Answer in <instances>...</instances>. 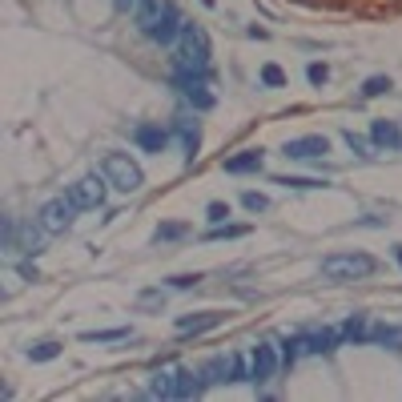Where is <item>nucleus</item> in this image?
Masks as SVG:
<instances>
[{
    "instance_id": "c85d7f7f",
    "label": "nucleus",
    "mask_w": 402,
    "mask_h": 402,
    "mask_svg": "<svg viewBox=\"0 0 402 402\" xmlns=\"http://www.w3.org/2000/svg\"><path fill=\"white\" fill-rule=\"evenodd\" d=\"M173 286L177 289H189V286H197V278H173Z\"/></svg>"
},
{
    "instance_id": "1a4fd4ad",
    "label": "nucleus",
    "mask_w": 402,
    "mask_h": 402,
    "mask_svg": "<svg viewBox=\"0 0 402 402\" xmlns=\"http://www.w3.org/2000/svg\"><path fill=\"white\" fill-rule=\"evenodd\" d=\"M286 157H298V161H310V157H322V153H330V141L326 137H294V141H286V149H282Z\"/></svg>"
},
{
    "instance_id": "f257e3e1",
    "label": "nucleus",
    "mask_w": 402,
    "mask_h": 402,
    "mask_svg": "<svg viewBox=\"0 0 402 402\" xmlns=\"http://www.w3.org/2000/svg\"><path fill=\"white\" fill-rule=\"evenodd\" d=\"M173 64H177L181 77H206L209 73V41L197 24H185V32L177 36Z\"/></svg>"
},
{
    "instance_id": "cd10ccee",
    "label": "nucleus",
    "mask_w": 402,
    "mask_h": 402,
    "mask_svg": "<svg viewBox=\"0 0 402 402\" xmlns=\"http://www.w3.org/2000/svg\"><path fill=\"white\" fill-rule=\"evenodd\" d=\"M346 145H350L354 153H362V157H366V141H362V137H354V133H346Z\"/></svg>"
},
{
    "instance_id": "7ed1b4c3",
    "label": "nucleus",
    "mask_w": 402,
    "mask_h": 402,
    "mask_svg": "<svg viewBox=\"0 0 402 402\" xmlns=\"http://www.w3.org/2000/svg\"><path fill=\"white\" fill-rule=\"evenodd\" d=\"M101 173H105V181H109L113 189H121V193H137L141 189V165L129 157V153H105V161H101Z\"/></svg>"
},
{
    "instance_id": "20e7f679",
    "label": "nucleus",
    "mask_w": 402,
    "mask_h": 402,
    "mask_svg": "<svg viewBox=\"0 0 402 402\" xmlns=\"http://www.w3.org/2000/svg\"><path fill=\"white\" fill-rule=\"evenodd\" d=\"M73 209H77V206H73L69 197H52V201H45L41 213H36L41 234H48V238H52V234H64V229L73 225Z\"/></svg>"
},
{
    "instance_id": "a878e982",
    "label": "nucleus",
    "mask_w": 402,
    "mask_h": 402,
    "mask_svg": "<svg viewBox=\"0 0 402 402\" xmlns=\"http://www.w3.org/2000/svg\"><path fill=\"white\" fill-rule=\"evenodd\" d=\"M306 77L314 80V85H326V77H330V69H326V64H310V69H306Z\"/></svg>"
},
{
    "instance_id": "4468645a",
    "label": "nucleus",
    "mask_w": 402,
    "mask_h": 402,
    "mask_svg": "<svg viewBox=\"0 0 402 402\" xmlns=\"http://www.w3.org/2000/svg\"><path fill=\"white\" fill-rule=\"evenodd\" d=\"M181 85H185V96H189L197 109H209L213 105V96L206 93V85H201V77H181Z\"/></svg>"
},
{
    "instance_id": "4be33fe9",
    "label": "nucleus",
    "mask_w": 402,
    "mask_h": 402,
    "mask_svg": "<svg viewBox=\"0 0 402 402\" xmlns=\"http://www.w3.org/2000/svg\"><path fill=\"white\" fill-rule=\"evenodd\" d=\"M241 206H245V209H254V213H261V209L270 206V201H266L261 193H241Z\"/></svg>"
},
{
    "instance_id": "6ab92c4d",
    "label": "nucleus",
    "mask_w": 402,
    "mask_h": 402,
    "mask_svg": "<svg viewBox=\"0 0 402 402\" xmlns=\"http://www.w3.org/2000/svg\"><path fill=\"white\" fill-rule=\"evenodd\" d=\"M278 185H286V189H318L326 181H314V177H278Z\"/></svg>"
},
{
    "instance_id": "f03ea898",
    "label": "nucleus",
    "mask_w": 402,
    "mask_h": 402,
    "mask_svg": "<svg viewBox=\"0 0 402 402\" xmlns=\"http://www.w3.org/2000/svg\"><path fill=\"white\" fill-rule=\"evenodd\" d=\"M378 270V261L362 250H346V254H330L322 257V273L334 278V282H354V278H370Z\"/></svg>"
},
{
    "instance_id": "f8f14e48",
    "label": "nucleus",
    "mask_w": 402,
    "mask_h": 402,
    "mask_svg": "<svg viewBox=\"0 0 402 402\" xmlns=\"http://www.w3.org/2000/svg\"><path fill=\"white\" fill-rule=\"evenodd\" d=\"M370 137H374V145H386V149H402V133L394 121H374L370 125Z\"/></svg>"
},
{
    "instance_id": "b1692460",
    "label": "nucleus",
    "mask_w": 402,
    "mask_h": 402,
    "mask_svg": "<svg viewBox=\"0 0 402 402\" xmlns=\"http://www.w3.org/2000/svg\"><path fill=\"white\" fill-rule=\"evenodd\" d=\"M181 234H185V225H181V222H173V225H157V238H161V241L181 238Z\"/></svg>"
},
{
    "instance_id": "bb28decb",
    "label": "nucleus",
    "mask_w": 402,
    "mask_h": 402,
    "mask_svg": "<svg viewBox=\"0 0 402 402\" xmlns=\"http://www.w3.org/2000/svg\"><path fill=\"white\" fill-rule=\"evenodd\" d=\"M245 234V225H225V229H213L209 238H241Z\"/></svg>"
},
{
    "instance_id": "393cba45",
    "label": "nucleus",
    "mask_w": 402,
    "mask_h": 402,
    "mask_svg": "<svg viewBox=\"0 0 402 402\" xmlns=\"http://www.w3.org/2000/svg\"><path fill=\"white\" fill-rule=\"evenodd\" d=\"M206 213H209V222H213V225H222L225 217H229V206H222V201H213V206H209Z\"/></svg>"
},
{
    "instance_id": "423d86ee",
    "label": "nucleus",
    "mask_w": 402,
    "mask_h": 402,
    "mask_svg": "<svg viewBox=\"0 0 402 402\" xmlns=\"http://www.w3.org/2000/svg\"><path fill=\"white\" fill-rule=\"evenodd\" d=\"M181 32H185V20H181V13H177L173 0H165V4H161V13H157V20L149 24L145 36H153L157 45H177V36H181Z\"/></svg>"
},
{
    "instance_id": "c756f323",
    "label": "nucleus",
    "mask_w": 402,
    "mask_h": 402,
    "mask_svg": "<svg viewBox=\"0 0 402 402\" xmlns=\"http://www.w3.org/2000/svg\"><path fill=\"white\" fill-rule=\"evenodd\" d=\"M394 257H399V266H402V245H394Z\"/></svg>"
},
{
    "instance_id": "5701e85b",
    "label": "nucleus",
    "mask_w": 402,
    "mask_h": 402,
    "mask_svg": "<svg viewBox=\"0 0 402 402\" xmlns=\"http://www.w3.org/2000/svg\"><path fill=\"white\" fill-rule=\"evenodd\" d=\"M261 80H266V85H282V80H286V73H282L278 64H266V69H261Z\"/></svg>"
},
{
    "instance_id": "2eb2a0df",
    "label": "nucleus",
    "mask_w": 402,
    "mask_h": 402,
    "mask_svg": "<svg viewBox=\"0 0 402 402\" xmlns=\"http://www.w3.org/2000/svg\"><path fill=\"white\" fill-rule=\"evenodd\" d=\"M133 137H137V145H141V149H161V145L169 141V133H165V129H157V125H141Z\"/></svg>"
},
{
    "instance_id": "6e6552de",
    "label": "nucleus",
    "mask_w": 402,
    "mask_h": 402,
    "mask_svg": "<svg viewBox=\"0 0 402 402\" xmlns=\"http://www.w3.org/2000/svg\"><path fill=\"white\" fill-rule=\"evenodd\" d=\"M273 374H278V350H273V342H257L254 350H250V382H270Z\"/></svg>"
},
{
    "instance_id": "412c9836",
    "label": "nucleus",
    "mask_w": 402,
    "mask_h": 402,
    "mask_svg": "<svg viewBox=\"0 0 402 402\" xmlns=\"http://www.w3.org/2000/svg\"><path fill=\"white\" fill-rule=\"evenodd\" d=\"M382 93H390V77H370L362 85V96H382Z\"/></svg>"
},
{
    "instance_id": "9d476101",
    "label": "nucleus",
    "mask_w": 402,
    "mask_h": 402,
    "mask_svg": "<svg viewBox=\"0 0 402 402\" xmlns=\"http://www.w3.org/2000/svg\"><path fill=\"white\" fill-rule=\"evenodd\" d=\"M213 326H222V314L206 310V314H193V318H177V334H206Z\"/></svg>"
},
{
    "instance_id": "39448f33",
    "label": "nucleus",
    "mask_w": 402,
    "mask_h": 402,
    "mask_svg": "<svg viewBox=\"0 0 402 402\" xmlns=\"http://www.w3.org/2000/svg\"><path fill=\"white\" fill-rule=\"evenodd\" d=\"M105 193H109L105 173H101V177H80V181L69 185V201H73L77 209H101V206H105Z\"/></svg>"
},
{
    "instance_id": "f3484780",
    "label": "nucleus",
    "mask_w": 402,
    "mask_h": 402,
    "mask_svg": "<svg viewBox=\"0 0 402 402\" xmlns=\"http://www.w3.org/2000/svg\"><path fill=\"white\" fill-rule=\"evenodd\" d=\"M57 354H61V342H36V346H29L32 362H48V358H57Z\"/></svg>"
},
{
    "instance_id": "dca6fc26",
    "label": "nucleus",
    "mask_w": 402,
    "mask_h": 402,
    "mask_svg": "<svg viewBox=\"0 0 402 402\" xmlns=\"http://www.w3.org/2000/svg\"><path fill=\"white\" fill-rule=\"evenodd\" d=\"M129 334H133L129 326H117V330H85L80 342H121V338H129Z\"/></svg>"
},
{
    "instance_id": "aec40b11",
    "label": "nucleus",
    "mask_w": 402,
    "mask_h": 402,
    "mask_svg": "<svg viewBox=\"0 0 402 402\" xmlns=\"http://www.w3.org/2000/svg\"><path fill=\"white\" fill-rule=\"evenodd\" d=\"M334 330H322V334H310L306 342H310V350H334Z\"/></svg>"
},
{
    "instance_id": "9b49d317",
    "label": "nucleus",
    "mask_w": 402,
    "mask_h": 402,
    "mask_svg": "<svg viewBox=\"0 0 402 402\" xmlns=\"http://www.w3.org/2000/svg\"><path fill=\"white\" fill-rule=\"evenodd\" d=\"M261 149H241L238 157H229L225 161V173H257L261 169Z\"/></svg>"
},
{
    "instance_id": "0eeeda50",
    "label": "nucleus",
    "mask_w": 402,
    "mask_h": 402,
    "mask_svg": "<svg viewBox=\"0 0 402 402\" xmlns=\"http://www.w3.org/2000/svg\"><path fill=\"white\" fill-rule=\"evenodd\" d=\"M238 378H250V374H245V362H241V354H225V358H213V362L201 370V382H206V386L238 382Z\"/></svg>"
},
{
    "instance_id": "a211bd4d",
    "label": "nucleus",
    "mask_w": 402,
    "mask_h": 402,
    "mask_svg": "<svg viewBox=\"0 0 402 402\" xmlns=\"http://www.w3.org/2000/svg\"><path fill=\"white\" fill-rule=\"evenodd\" d=\"M370 338L390 342V346H402V326H378V330H370Z\"/></svg>"
},
{
    "instance_id": "ddd939ff",
    "label": "nucleus",
    "mask_w": 402,
    "mask_h": 402,
    "mask_svg": "<svg viewBox=\"0 0 402 402\" xmlns=\"http://www.w3.org/2000/svg\"><path fill=\"white\" fill-rule=\"evenodd\" d=\"M177 382H181V370H165V374H157V382L149 386V394H161V399H177Z\"/></svg>"
}]
</instances>
